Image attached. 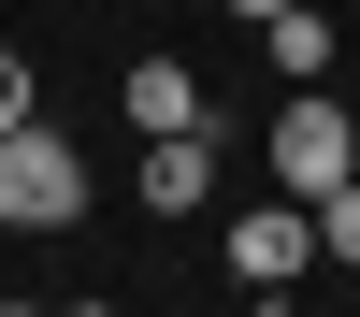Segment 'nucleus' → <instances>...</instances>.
I'll return each mask as SVG.
<instances>
[{"label": "nucleus", "instance_id": "f257e3e1", "mask_svg": "<svg viewBox=\"0 0 360 317\" xmlns=\"http://www.w3.org/2000/svg\"><path fill=\"white\" fill-rule=\"evenodd\" d=\"M86 216V159L29 115V130H0V231H72Z\"/></svg>", "mask_w": 360, "mask_h": 317}, {"label": "nucleus", "instance_id": "f03ea898", "mask_svg": "<svg viewBox=\"0 0 360 317\" xmlns=\"http://www.w3.org/2000/svg\"><path fill=\"white\" fill-rule=\"evenodd\" d=\"M346 173H360L346 101H317V86H303V101L274 115V188H288V202H317V188H346Z\"/></svg>", "mask_w": 360, "mask_h": 317}, {"label": "nucleus", "instance_id": "7ed1b4c3", "mask_svg": "<svg viewBox=\"0 0 360 317\" xmlns=\"http://www.w3.org/2000/svg\"><path fill=\"white\" fill-rule=\"evenodd\" d=\"M303 259H317L303 202H245V216H231V288H288Z\"/></svg>", "mask_w": 360, "mask_h": 317}, {"label": "nucleus", "instance_id": "20e7f679", "mask_svg": "<svg viewBox=\"0 0 360 317\" xmlns=\"http://www.w3.org/2000/svg\"><path fill=\"white\" fill-rule=\"evenodd\" d=\"M144 202H159V216H202V202H217V144H202V130H159V144H144Z\"/></svg>", "mask_w": 360, "mask_h": 317}, {"label": "nucleus", "instance_id": "39448f33", "mask_svg": "<svg viewBox=\"0 0 360 317\" xmlns=\"http://www.w3.org/2000/svg\"><path fill=\"white\" fill-rule=\"evenodd\" d=\"M130 130L159 144V130H202V72L188 58H130Z\"/></svg>", "mask_w": 360, "mask_h": 317}, {"label": "nucleus", "instance_id": "423d86ee", "mask_svg": "<svg viewBox=\"0 0 360 317\" xmlns=\"http://www.w3.org/2000/svg\"><path fill=\"white\" fill-rule=\"evenodd\" d=\"M259 44H274V72H288V86L332 72V15H303V0H288V15H259Z\"/></svg>", "mask_w": 360, "mask_h": 317}, {"label": "nucleus", "instance_id": "0eeeda50", "mask_svg": "<svg viewBox=\"0 0 360 317\" xmlns=\"http://www.w3.org/2000/svg\"><path fill=\"white\" fill-rule=\"evenodd\" d=\"M303 231H317V259H346V274H360V173H346V188H317V202H303Z\"/></svg>", "mask_w": 360, "mask_h": 317}, {"label": "nucleus", "instance_id": "6e6552de", "mask_svg": "<svg viewBox=\"0 0 360 317\" xmlns=\"http://www.w3.org/2000/svg\"><path fill=\"white\" fill-rule=\"evenodd\" d=\"M0 130H29V58L0 44Z\"/></svg>", "mask_w": 360, "mask_h": 317}, {"label": "nucleus", "instance_id": "1a4fd4ad", "mask_svg": "<svg viewBox=\"0 0 360 317\" xmlns=\"http://www.w3.org/2000/svg\"><path fill=\"white\" fill-rule=\"evenodd\" d=\"M245 317H288V288H245Z\"/></svg>", "mask_w": 360, "mask_h": 317}, {"label": "nucleus", "instance_id": "9d476101", "mask_svg": "<svg viewBox=\"0 0 360 317\" xmlns=\"http://www.w3.org/2000/svg\"><path fill=\"white\" fill-rule=\"evenodd\" d=\"M231 15H288V0H231Z\"/></svg>", "mask_w": 360, "mask_h": 317}, {"label": "nucleus", "instance_id": "9b49d317", "mask_svg": "<svg viewBox=\"0 0 360 317\" xmlns=\"http://www.w3.org/2000/svg\"><path fill=\"white\" fill-rule=\"evenodd\" d=\"M58 317H115V303H58Z\"/></svg>", "mask_w": 360, "mask_h": 317}, {"label": "nucleus", "instance_id": "f8f14e48", "mask_svg": "<svg viewBox=\"0 0 360 317\" xmlns=\"http://www.w3.org/2000/svg\"><path fill=\"white\" fill-rule=\"evenodd\" d=\"M0 317H44V303H0Z\"/></svg>", "mask_w": 360, "mask_h": 317}]
</instances>
